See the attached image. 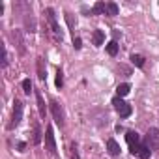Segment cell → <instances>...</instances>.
Masks as SVG:
<instances>
[{
    "instance_id": "obj_1",
    "label": "cell",
    "mask_w": 159,
    "mask_h": 159,
    "mask_svg": "<svg viewBox=\"0 0 159 159\" xmlns=\"http://www.w3.org/2000/svg\"><path fill=\"white\" fill-rule=\"evenodd\" d=\"M112 105H114L116 112H118L122 118H127V116L131 114V111H133V109H131V105H129V103H125V101H124L122 98H118V96L112 99Z\"/></svg>"
},
{
    "instance_id": "obj_2",
    "label": "cell",
    "mask_w": 159,
    "mask_h": 159,
    "mask_svg": "<svg viewBox=\"0 0 159 159\" xmlns=\"http://www.w3.org/2000/svg\"><path fill=\"white\" fill-rule=\"evenodd\" d=\"M21 120H23V103H21L19 99H15V103H13V116H11V122H10V125H8V129L17 127V125L21 124Z\"/></svg>"
},
{
    "instance_id": "obj_3",
    "label": "cell",
    "mask_w": 159,
    "mask_h": 159,
    "mask_svg": "<svg viewBox=\"0 0 159 159\" xmlns=\"http://www.w3.org/2000/svg\"><path fill=\"white\" fill-rule=\"evenodd\" d=\"M150 150H157L159 148V129L157 127H150L146 133V142H144Z\"/></svg>"
},
{
    "instance_id": "obj_4",
    "label": "cell",
    "mask_w": 159,
    "mask_h": 159,
    "mask_svg": "<svg viewBox=\"0 0 159 159\" xmlns=\"http://www.w3.org/2000/svg\"><path fill=\"white\" fill-rule=\"evenodd\" d=\"M45 146L49 150V153H56V142H54V133H52V127L49 125L47 131H45Z\"/></svg>"
},
{
    "instance_id": "obj_5",
    "label": "cell",
    "mask_w": 159,
    "mask_h": 159,
    "mask_svg": "<svg viewBox=\"0 0 159 159\" xmlns=\"http://www.w3.org/2000/svg\"><path fill=\"white\" fill-rule=\"evenodd\" d=\"M131 153L137 155V157H140V159H148L150 153H152V150L146 144H135V146H131Z\"/></svg>"
},
{
    "instance_id": "obj_6",
    "label": "cell",
    "mask_w": 159,
    "mask_h": 159,
    "mask_svg": "<svg viewBox=\"0 0 159 159\" xmlns=\"http://www.w3.org/2000/svg\"><path fill=\"white\" fill-rule=\"evenodd\" d=\"M45 17H47V21H49V25H51L52 32H54V34H58V36L62 38V32H60L58 23H56V17H54V10H52V8H47V10H45Z\"/></svg>"
},
{
    "instance_id": "obj_7",
    "label": "cell",
    "mask_w": 159,
    "mask_h": 159,
    "mask_svg": "<svg viewBox=\"0 0 159 159\" xmlns=\"http://www.w3.org/2000/svg\"><path fill=\"white\" fill-rule=\"evenodd\" d=\"M51 111H52L54 122H56V124H58V125L62 127V125H64V111H62V107H60V105H58V103H56L54 99L51 101Z\"/></svg>"
},
{
    "instance_id": "obj_8",
    "label": "cell",
    "mask_w": 159,
    "mask_h": 159,
    "mask_svg": "<svg viewBox=\"0 0 159 159\" xmlns=\"http://www.w3.org/2000/svg\"><path fill=\"white\" fill-rule=\"evenodd\" d=\"M125 140H127L129 148L135 146V144H140V137H139L137 131H127V133H125Z\"/></svg>"
},
{
    "instance_id": "obj_9",
    "label": "cell",
    "mask_w": 159,
    "mask_h": 159,
    "mask_svg": "<svg viewBox=\"0 0 159 159\" xmlns=\"http://www.w3.org/2000/svg\"><path fill=\"white\" fill-rule=\"evenodd\" d=\"M36 101H38V111H39V116H41V118H45L47 111H45V103H43V98H41V92H39V90H36Z\"/></svg>"
},
{
    "instance_id": "obj_10",
    "label": "cell",
    "mask_w": 159,
    "mask_h": 159,
    "mask_svg": "<svg viewBox=\"0 0 159 159\" xmlns=\"http://www.w3.org/2000/svg\"><path fill=\"white\" fill-rule=\"evenodd\" d=\"M11 38H13V41H17L19 52L23 54V52H25V41H23V38H21V32H19V30H13V32H11Z\"/></svg>"
},
{
    "instance_id": "obj_11",
    "label": "cell",
    "mask_w": 159,
    "mask_h": 159,
    "mask_svg": "<svg viewBox=\"0 0 159 159\" xmlns=\"http://www.w3.org/2000/svg\"><path fill=\"white\" fill-rule=\"evenodd\" d=\"M92 39H94V45H96V47L103 45V41H105V32H103V30H94Z\"/></svg>"
},
{
    "instance_id": "obj_12",
    "label": "cell",
    "mask_w": 159,
    "mask_h": 159,
    "mask_svg": "<svg viewBox=\"0 0 159 159\" xmlns=\"http://www.w3.org/2000/svg\"><path fill=\"white\" fill-rule=\"evenodd\" d=\"M107 148H109V153L111 155H118L120 153V146H118V142L114 139H109L107 140Z\"/></svg>"
},
{
    "instance_id": "obj_13",
    "label": "cell",
    "mask_w": 159,
    "mask_h": 159,
    "mask_svg": "<svg viewBox=\"0 0 159 159\" xmlns=\"http://www.w3.org/2000/svg\"><path fill=\"white\" fill-rule=\"evenodd\" d=\"M129 90H131V86H129L127 83H122V84H118L116 94H118V98H124V96H127V94H129Z\"/></svg>"
},
{
    "instance_id": "obj_14",
    "label": "cell",
    "mask_w": 159,
    "mask_h": 159,
    "mask_svg": "<svg viewBox=\"0 0 159 159\" xmlns=\"http://www.w3.org/2000/svg\"><path fill=\"white\" fill-rule=\"evenodd\" d=\"M25 26H26L28 32H36V23H34V19L30 17V13L25 15Z\"/></svg>"
},
{
    "instance_id": "obj_15",
    "label": "cell",
    "mask_w": 159,
    "mask_h": 159,
    "mask_svg": "<svg viewBox=\"0 0 159 159\" xmlns=\"http://www.w3.org/2000/svg\"><path fill=\"white\" fill-rule=\"evenodd\" d=\"M38 77L39 81H45V66H43V58H38Z\"/></svg>"
},
{
    "instance_id": "obj_16",
    "label": "cell",
    "mask_w": 159,
    "mask_h": 159,
    "mask_svg": "<svg viewBox=\"0 0 159 159\" xmlns=\"http://www.w3.org/2000/svg\"><path fill=\"white\" fill-rule=\"evenodd\" d=\"M105 13H107V15H111V17L118 15V6H116L114 2H107V10H105Z\"/></svg>"
},
{
    "instance_id": "obj_17",
    "label": "cell",
    "mask_w": 159,
    "mask_h": 159,
    "mask_svg": "<svg viewBox=\"0 0 159 159\" xmlns=\"http://www.w3.org/2000/svg\"><path fill=\"white\" fill-rule=\"evenodd\" d=\"M105 10H107V4H105V2H98V4L94 6L92 13H94V15H99V13H105Z\"/></svg>"
},
{
    "instance_id": "obj_18",
    "label": "cell",
    "mask_w": 159,
    "mask_h": 159,
    "mask_svg": "<svg viewBox=\"0 0 159 159\" xmlns=\"http://www.w3.org/2000/svg\"><path fill=\"white\" fill-rule=\"evenodd\" d=\"M32 142L34 144H39L41 142V129H39L38 124H34V139H32Z\"/></svg>"
},
{
    "instance_id": "obj_19",
    "label": "cell",
    "mask_w": 159,
    "mask_h": 159,
    "mask_svg": "<svg viewBox=\"0 0 159 159\" xmlns=\"http://www.w3.org/2000/svg\"><path fill=\"white\" fill-rule=\"evenodd\" d=\"M107 52H109L111 56H116V54H118V43H116V41H111V43L107 45Z\"/></svg>"
},
{
    "instance_id": "obj_20",
    "label": "cell",
    "mask_w": 159,
    "mask_h": 159,
    "mask_svg": "<svg viewBox=\"0 0 159 159\" xmlns=\"http://www.w3.org/2000/svg\"><path fill=\"white\" fill-rule=\"evenodd\" d=\"M131 62H133L137 67H142V66H144V58H142L140 54H131Z\"/></svg>"
},
{
    "instance_id": "obj_21",
    "label": "cell",
    "mask_w": 159,
    "mask_h": 159,
    "mask_svg": "<svg viewBox=\"0 0 159 159\" xmlns=\"http://www.w3.org/2000/svg\"><path fill=\"white\" fill-rule=\"evenodd\" d=\"M23 90H25V94L30 96V92H32V81H30V79H25V81H23Z\"/></svg>"
},
{
    "instance_id": "obj_22",
    "label": "cell",
    "mask_w": 159,
    "mask_h": 159,
    "mask_svg": "<svg viewBox=\"0 0 159 159\" xmlns=\"http://www.w3.org/2000/svg\"><path fill=\"white\" fill-rule=\"evenodd\" d=\"M64 86V73L58 69V73H56V88H62Z\"/></svg>"
},
{
    "instance_id": "obj_23",
    "label": "cell",
    "mask_w": 159,
    "mask_h": 159,
    "mask_svg": "<svg viewBox=\"0 0 159 159\" xmlns=\"http://www.w3.org/2000/svg\"><path fill=\"white\" fill-rule=\"evenodd\" d=\"M8 66V52H6V47L2 45V67Z\"/></svg>"
},
{
    "instance_id": "obj_24",
    "label": "cell",
    "mask_w": 159,
    "mask_h": 159,
    "mask_svg": "<svg viewBox=\"0 0 159 159\" xmlns=\"http://www.w3.org/2000/svg\"><path fill=\"white\" fill-rule=\"evenodd\" d=\"M73 47H75V49H81V47H83L81 38H73Z\"/></svg>"
},
{
    "instance_id": "obj_25",
    "label": "cell",
    "mask_w": 159,
    "mask_h": 159,
    "mask_svg": "<svg viewBox=\"0 0 159 159\" xmlns=\"http://www.w3.org/2000/svg\"><path fill=\"white\" fill-rule=\"evenodd\" d=\"M17 146H19V150H21V152H23V150H25V148H26V144H25V142H19V144H17Z\"/></svg>"
}]
</instances>
